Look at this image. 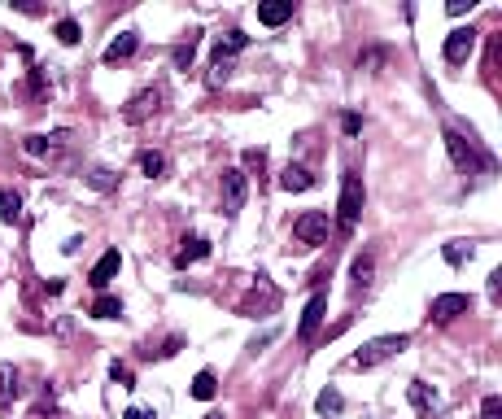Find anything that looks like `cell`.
Segmentation results:
<instances>
[{"label":"cell","mask_w":502,"mask_h":419,"mask_svg":"<svg viewBox=\"0 0 502 419\" xmlns=\"http://www.w3.org/2000/svg\"><path fill=\"white\" fill-rule=\"evenodd\" d=\"M441 258L450 262V267H463V262L476 258V245H472V241H450V245L441 249Z\"/></svg>","instance_id":"cell-25"},{"label":"cell","mask_w":502,"mask_h":419,"mask_svg":"<svg viewBox=\"0 0 502 419\" xmlns=\"http://www.w3.org/2000/svg\"><path fill=\"white\" fill-rule=\"evenodd\" d=\"M218 201H223V214H240L245 210V201H249V175L245 171H236V166H228L218 175Z\"/></svg>","instance_id":"cell-4"},{"label":"cell","mask_w":502,"mask_h":419,"mask_svg":"<svg viewBox=\"0 0 502 419\" xmlns=\"http://www.w3.org/2000/svg\"><path fill=\"white\" fill-rule=\"evenodd\" d=\"M27 92H31V101H48V92H53V88H48V70H31V79H27Z\"/></svg>","instance_id":"cell-30"},{"label":"cell","mask_w":502,"mask_h":419,"mask_svg":"<svg viewBox=\"0 0 502 419\" xmlns=\"http://www.w3.org/2000/svg\"><path fill=\"white\" fill-rule=\"evenodd\" d=\"M467 310H472V297H467V293H441V297H433V306H428L433 323H455V319H463Z\"/></svg>","instance_id":"cell-9"},{"label":"cell","mask_w":502,"mask_h":419,"mask_svg":"<svg viewBox=\"0 0 502 419\" xmlns=\"http://www.w3.org/2000/svg\"><path fill=\"white\" fill-rule=\"evenodd\" d=\"M110 380L122 384V389H132V384H136V372H132L127 362H118V358H114V362H110Z\"/></svg>","instance_id":"cell-31"},{"label":"cell","mask_w":502,"mask_h":419,"mask_svg":"<svg viewBox=\"0 0 502 419\" xmlns=\"http://www.w3.org/2000/svg\"><path fill=\"white\" fill-rule=\"evenodd\" d=\"M88 314H92V319H122V302L110 297V293H96V302L88 306Z\"/></svg>","instance_id":"cell-22"},{"label":"cell","mask_w":502,"mask_h":419,"mask_svg":"<svg viewBox=\"0 0 502 419\" xmlns=\"http://www.w3.org/2000/svg\"><path fill=\"white\" fill-rule=\"evenodd\" d=\"M13 5H18L22 13H40V0H13Z\"/></svg>","instance_id":"cell-42"},{"label":"cell","mask_w":502,"mask_h":419,"mask_svg":"<svg viewBox=\"0 0 502 419\" xmlns=\"http://www.w3.org/2000/svg\"><path fill=\"white\" fill-rule=\"evenodd\" d=\"M22 398V372L13 362H0V406H9Z\"/></svg>","instance_id":"cell-17"},{"label":"cell","mask_w":502,"mask_h":419,"mask_svg":"<svg viewBox=\"0 0 502 419\" xmlns=\"http://www.w3.org/2000/svg\"><path fill=\"white\" fill-rule=\"evenodd\" d=\"M228 79H232V62H214L206 84H210V88H218V84H228Z\"/></svg>","instance_id":"cell-32"},{"label":"cell","mask_w":502,"mask_h":419,"mask_svg":"<svg viewBox=\"0 0 502 419\" xmlns=\"http://www.w3.org/2000/svg\"><path fill=\"white\" fill-rule=\"evenodd\" d=\"M472 5H476V0H450L445 13H450V18H463V13H472Z\"/></svg>","instance_id":"cell-37"},{"label":"cell","mask_w":502,"mask_h":419,"mask_svg":"<svg viewBox=\"0 0 502 419\" xmlns=\"http://www.w3.org/2000/svg\"><path fill=\"white\" fill-rule=\"evenodd\" d=\"M280 188H284V193H310V188H315V175L301 166V162H288V166L280 171Z\"/></svg>","instance_id":"cell-15"},{"label":"cell","mask_w":502,"mask_h":419,"mask_svg":"<svg viewBox=\"0 0 502 419\" xmlns=\"http://www.w3.org/2000/svg\"><path fill=\"white\" fill-rule=\"evenodd\" d=\"M197 40H201V31H188L184 44H175V52H170V57H175V70H188V66L197 62Z\"/></svg>","instance_id":"cell-24"},{"label":"cell","mask_w":502,"mask_h":419,"mask_svg":"<svg viewBox=\"0 0 502 419\" xmlns=\"http://www.w3.org/2000/svg\"><path fill=\"white\" fill-rule=\"evenodd\" d=\"M341 127H345V136H358V131H363V118H358V114H345Z\"/></svg>","instance_id":"cell-38"},{"label":"cell","mask_w":502,"mask_h":419,"mask_svg":"<svg viewBox=\"0 0 502 419\" xmlns=\"http://www.w3.org/2000/svg\"><path fill=\"white\" fill-rule=\"evenodd\" d=\"M445 153H450V162H455V171L459 175H494L498 171V157L489 153V149H481L467 131H459V127H445Z\"/></svg>","instance_id":"cell-1"},{"label":"cell","mask_w":502,"mask_h":419,"mask_svg":"<svg viewBox=\"0 0 502 419\" xmlns=\"http://www.w3.org/2000/svg\"><path fill=\"white\" fill-rule=\"evenodd\" d=\"M70 140H74V131H70V127H57V131H35V136L22 140V153H27V157H53V153H62Z\"/></svg>","instance_id":"cell-7"},{"label":"cell","mask_w":502,"mask_h":419,"mask_svg":"<svg viewBox=\"0 0 502 419\" xmlns=\"http://www.w3.org/2000/svg\"><path fill=\"white\" fill-rule=\"evenodd\" d=\"M293 13H297L293 0H262L258 5V22L262 26H284V22H293Z\"/></svg>","instance_id":"cell-13"},{"label":"cell","mask_w":502,"mask_h":419,"mask_svg":"<svg viewBox=\"0 0 502 419\" xmlns=\"http://www.w3.org/2000/svg\"><path fill=\"white\" fill-rule=\"evenodd\" d=\"M245 171L262 175V171H267V153H262V149H245Z\"/></svg>","instance_id":"cell-33"},{"label":"cell","mask_w":502,"mask_h":419,"mask_svg":"<svg viewBox=\"0 0 502 419\" xmlns=\"http://www.w3.org/2000/svg\"><path fill=\"white\" fill-rule=\"evenodd\" d=\"M315 411H319L323 419H332V415H341V411H345V398H341L337 389H323L319 398H315Z\"/></svg>","instance_id":"cell-26"},{"label":"cell","mask_w":502,"mask_h":419,"mask_svg":"<svg viewBox=\"0 0 502 419\" xmlns=\"http://www.w3.org/2000/svg\"><path fill=\"white\" fill-rule=\"evenodd\" d=\"M180 350H184V336H166V345H158V350L148 354V358H175Z\"/></svg>","instance_id":"cell-34"},{"label":"cell","mask_w":502,"mask_h":419,"mask_svg":"<svg viewBox=\"0 0 502 419\" xmlns=\"http://www.w3.org/2000/svg\"><path fill=\"white\" fill-rule=\"evenodd\" d=\"M201 258H210V241L206 236H184L180 241V253H175V267H192V262H201Z\"/></svg>","instance_id":"cell-14"},{"label":"cell","mask_w":502,"mask_h":419,"mask_svg":"<svg viewBox=\"0 0 502 419\" xmlns=\"http://www.w3.org/2000/svg\"><path fill=\"white\" fill-rule=\"evenodd\" d=\"M240 48H249V35H245V31H236V26H232L228 35H218V40H214V62H232Z\"/></svg>","instance_id":"cell-18"},{"label":"cell","mask_w":502,"mask_h":419,"mask_svg":"<svg viewBox=\"0 0 502 419\" xmlns=\"http://www.w3.org/2000/svg\"><path fill=\"white\" fill-rule=\"evenodd\" d=\"M489 297L502 302V271H489Z\"/></svg>","instance_id":"cell-39"},{"label":"cell","mask_w":502,"mask_h":419,"mask_svg":"<svg viewBox=\"0 0 502 419\" xmlns=\"http://www.w3.org/2000/svg\"><path fill=\"white\" fill-rule=\"evenodd\" d=\"M407 398H411V406H415L419 419H437V415H441V393H437L428 380H411V384H407Z\"/></svg>","instance_id":"cell-8"},{"label":"cell","mask_w":502,"mask_h":419,"mask_svg":"<svg viewBox=\"0 0 502 419\" xmlns=\"http://www.w3.org/2000/svg\"><path fill=\"white\" fill-rule=\"evenodd\" d=\"M162 110V88H140L127 105H122V122L127 127H140V122H148Z\"/></svg>","instance_id":"cell-6"},{"label":"cell","mask_w":502,"mask_h":419,"mask_svg":"<svg viewBox=\"0 0 502 419\" xmlns=\"http://www.w3.org/2000/svg\"><path fill=\"white\" fill-rule=\"evenodd\" d=\"M385 57H389V52H385L380 44H371L367 52H358V74H371V70H380V66H385Z\"/></svg>","instance_id":"cell-29"},{"label":"cell","mask_w":502,"mask_h":419,"mask_svg":"<svg viewBox=\"0 0 502 419\" xmlns=\"http://www.w3.org/2000/svg\"><path fill=\"white\" fill-rule=\"evenodd\" d=\"M214 393H218V376L210 372V367H206V372H197V376H192V398H197V402H210Z\"/></svg>","instance_id":"cell-23"},{"label":"cell","mask_w":502,"mask_h":419,"mask_svg":"<svg viewBox=\"0 0 502 419\" xmlns=\"http://www.w3.org/2000/svg\"><path fill=\"white\" fill-rule=\"evenodd\" d=\"M0 219H5L9 227H13V223H22V193H18V188H9V183L0 188Z\"/></svg>","instance_id":"cell-21"},{"label":"cell","mask_w":502,"mask_h":419,"mask_svg":"<svg viewBox=\"0 0 502 419\" xmlns=\"http://www.w3.org/2000/svg\"><path fill=\"white\" fill-rule=\"evenodd\" d=\"M44 293H48V297H62V293H66V280H48Z\"/></svg>","instance_id":"cell-41"},{"label":"cell","mask_w":502,"mask_h":419,"mask_svg":"<svg viewBox=\"0 0 502 419\" xmlns=\"http://www.w3.org/2000/svg\"><path fill=\"white\" fill-rule=\"evenodd\" d=\"M275 336H280V328H271V332H258L254 340H249V354H258V350H267V345H271Z\"/></svg>","instance_id":"cell-36"},{"label":"cell","mask_w":502,"mask_h":419,"mask_svg":"<svg viewBox=\"0 0 502 419\" xmlns=\"http://www.w3.org/2000/svg\"><path fill=\"white\" fill-rule=\"evenodd\" d=\"M136 52H140V35L136 31H118L110 40V48L100 52V62H105V66H122V62H132Z\"/></svg>","instance_id":"cell-11"},{"label":"cell","mask_w":502,"mask_h":419,"mask_svg":"<svg viewBox=\"0 0 502 419\" xmlns=\"http://www.w3.org/2000/svg\"><path fill=\"white\" fill-rule=\"evenodd\" d=\"M140 171H144L148 179H162V175H166V153L144 149V153H140Z\"/></svg>","instance_id":"cell-27"},{"label":"cell","mask_w":502,"mask_h":419,"mask_svg":"<svg viewBox=\"0 0 502 419\" xmlns=\"http://www.w3.org/2000/svg\"><path fill=\"white\" fill-rule=\"evenodd\" d=\"M53 35H57V40H62L66 48H70V44H79V40H83V31H79V22H74L70 13H66V18H57V26H53Z\"/></svg>","instance_id":"cell-28"},{"label":"cell","mask_w":502,"mask_h":419,"mask_svg":"<svg viewBox=\"0 0 502 419\" xmlns=\"http://www.w3.org/2000/svg\"><path fill=\"white\" fill-rule=\"evenodd\" d=\"M411 345V336L407 332H389V336H371V340H363V345L345 358V372H371V367H380L385 358H393V354H402Z\"/></svg>","instance_id":"cell-2"},{"label":"cell","mask_w":502,"mask_h":419,"mask_svg":"<svg viewBox=\"0 0 502 419\" xmlns=\"http://www.w3.org/2000/svg\"><path fill=\"white\" fill-rule=\"evenodd\" d=\"M363 201H367L363 175H358V171H345V179H341V201H337L341 231H354V223H358V214H363Z\"/></svg>","instance_id":"cell-3"},{"label":"cell","mask_w":502,"mask_h":419,"mask_svg":"<svg viewBox=\"0 0 502 419\" xmlns=\"http://www.w3.org/2000/svg\"><path fill=\"white\" fill-rule=\"evenodd\" d=\"M118 267H122V253H118V249H105V253H100V262L92 267L88 284H92V288H105V284L118 275Z\"/></svg>","instance_id":"cell-16"},{"label":"cell","mask_w":502,"mask_h":419,"mask_svg":"<svg viewBox=\"0 0 502 419\" xmlns=\"http://www.w3.org/2000/svg\"><path fill=\"white\" fill-rule=\"evenodd\" d=\"M481 419H502V398L498 393H489V398L481 402Z\"/></svg>","instance_id":"cell-35"},{"label":"cell","mask_w":502,"mask_h":419,"mask_svg":"<svg viewBox=\"0 0 502 419\" xmlns=\"http://www.w3.org/2000/svg\"><path fill=\"white\" fill-rule=\"evenodd\" d=\"M122 419H158V415L144 411V406H127V411H122Z\"/></svg>","instance_id":"cell-40"},{"label":"cell","mask_w":502,"mask_h":419,"mask_svg":"<svg viewBox=\"0 0 502 419\" xmlns=\"http://www.w3.org/2000/svg\"><path fill=\"white\" fill-rule=\"evenodd\" d=\"M206 419H223V415H206Z\"/></svg>","instance_id":"cell-43"},{"label":"cell","mask_w":502,"mask_h":419,"mask_svg":"<svg viewBox=\"0 0 502 419\" xmlns=\"http://www.w3.org/2000/svg\"><path fill=\"white\" fill-rule=\"evenodd\" d=\"M476 40H481V35H476L472 26H459V31H450V35H445V44H441V57H445L450 66H463V62L472 57Z\"/></svg>","instance_id":"cell-10"},{"label":"cell","mask_w":502,"mask_h":419,"mask_svg":"<svg viewBox=\"0 0 502 419\" xmlns=\"http://www.w3.org/2000/svg\"><path fill=\"white\" fill-rule=\"evenodd\" d=\"M323 314H328V293H315L301 310V323H297V336L301 340H315V332L323 328Z\"/></svg>","instance_id":"cell-12"},{"label":"cell","mask_w":502,"mask_h":419,"mask_svg":"<svg viewBox=\"0 0 502 419\" xmlns=\"http://www.w3.org/2000/svg\"><path fill=\"white\" fill-rule=\"evenodd\" d=\"M118 179H122V175H118V171H110V166H92L83 183H88L92 193H100V197H110V193H118Z\"/></svg>","instance_id":"cell-19"},{"label":"cell","mask_w":502,"mask_h":419,"mask_svg":"<svg viewBox=\"0 0 502 419\" xmlns=\"http://www.w3.org/2000/svg\"><path fill=\"white\" fill-rule=\"evenodd\" d=\"M349 275H354V288H367V284L375 280V253H371V249H363L354 262H349Z\"/></svg>","instance_id":"cell-20"},{"label":"cell","mask_w":502,"mask_h":419,"mask_svg":"<svg viewBox=\"0 0 502 419\" xmlns=\"http://www.w3.org/2000/svg\"><path fill=\"white\" fill-rule=\"evenodd\" d=\"M328 236H332V219L323 214V210H306V214H297L293 219V241L301 245H328Z\"/></svg>","instance_id":"cell-5"}]
</instances>
